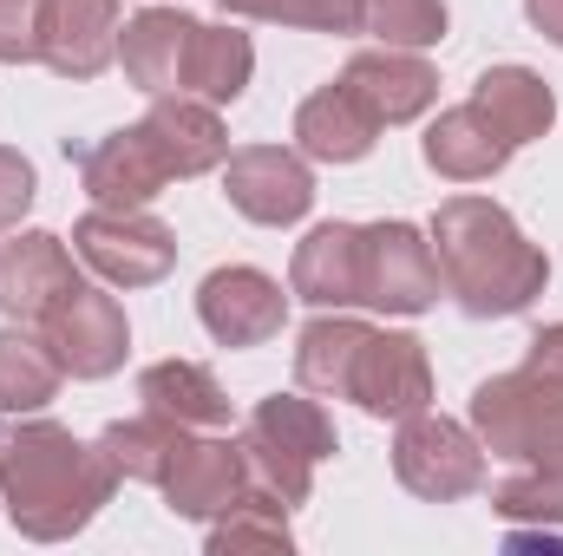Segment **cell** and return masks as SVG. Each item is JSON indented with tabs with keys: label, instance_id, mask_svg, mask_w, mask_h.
I'll return each instance as SVG.
<instances>
[{
	"label": "cell",
	"instance_id": "d6986e66",
	"mask_svg": "<svg viewBox=\"0 0 563 556\" xmlns=\"http://www.w3.org/2000/svg\"><path fill=\"white\" fill-rule=\"evenodd\" d=\"M380 138V119L347 92V86H321V92H308L301 99V112H295V144H301V157H314V164H361L367 151Z\"/></svg>",
	"mask_w": 563,
	"mask_h": 556
},
{
	"label": "cell",
	"instance_id": "ba28073f",
	"mask_svg": "<svg viewBox=\"0 0 563 556\" xmlns=\"http://www.w3.org/2000/svg\"><path fill=\"white\" fill-rule=\"evenodd\" d=\"M361 301L380 314H426L439 301V256L413 223L361 230Z\"/></svg>",
	"mask_w": 563,
	"mask_h": 556
},
{
	"label": "cell",
	"instance_id": "52a82bcc",
	"mask_svg": "<svg viewBox=\"0 0 563 556\" xmlns=\"http://www.w3.org/2000/svg\"><path fill=\"white\" fill-rule=\"evenodd\" d=\"M40 341L53 347V360H59V374H73V380H106V374H119L125 367V347H132V327H125V308H119V294H106V288H73L46 321H40Z\"/></svg>",
	"mask_w": 563,
	"mask_h": 556
},
{
	"label": "cell",
	"instance_id": "1f68e13d",
	"mask_svg": "<svg viewBox=\"0 0 563 556\" xmlns=\"http://www.w3.org/2000/svg\"><path fill=\"white\" fill-rule=\"evenodd\" d=\"M40 13L46 0H0V66L40 59Z\"/></svg>",
	"mask_w": 563,
	"mask_h": 556
},
{
	"label": "cell",
	"instance_id": "ac0fdd59",
	"mask_svg": "<svg viewBox=\"0 0 563 556\" xmlns=\"http://www.w3.org/2000/svg\"><path fill=\"white\" fill-rule=\"evenodd\" d=\"M288 294H301L308 308H347V301H361V230L354 223L308 230L295 243Z\"/></svg>",
	"mask_w": 563,
	"mask_h": 556
},
{
	"label": "cell",
	"instance_id": "836d02e7",
	"mask_svg": "<svg viewBox=\"0 0 563 556\" xmlns=\"http://www.w3.org/2000/svg\"><path fill=\"white\" fill-rule=\"evenodd\" d=\"M525 367H531L538 380H551V387L563 393V321H558V327H544V334L531 341V360H525Z\"/></svg>",
	"mask_w": 563,
	"mask_h": 556
},
{
	"label": "cell",
	"instance_id": "30bf717a",
	"mask_svg": "<svg viewBox=\"0 0 563 556\" xmlns=\"http://www.w3.org/2000/svg\"><path fill=\"white\" fill-rule=\"evenodd\" d=\"M197 321L210 327L217 347H263V341H276L282 321H288V294H282L276 276H263L250 263H230V269L203 276Z\"/></svg>",
	"mask_w": 563,
	"mask_h": 556
},
{
	"label": "cell",
	"instance_id": "8992f818",
	"mask_svg": "<svg viewBox=\"0 0 563 556\" xmlns=\"http://www.w3.org/2000/svg\"><path fill=\"white\" fill-rule=\"evenodd\" d=\"M73 249H79V263L92 276L112 281V288H151L177 263V236L151 210H86L73 223Z\"/></svg>",
	"mask_w": 563,
	"mask_h": 556
},
{
	"label": "cell",
	"instance_id": "484cf974",
	"mask_svg": "<svg viewBox=\"0 0 563 556\" xmlns=\"http://www.w3.org/2000/svg\"><path fill=\"white\" fill-rule=\"evenodd\" d=\"M184 432H190V425H177V419H164V413H151V407H144L139 419L106 425V432H99V452H106V465H112L119 478L164 485V471H170V465H177V452L190 445Z\"/></svg>",
	"mask_w": 563,
	"mask_h": 556
},
{
	"label": "cell",
	"instance_id": "9c48e42d",
	"mask_svg": "<svg viewBox=\"0 0 563 556\" xmlns=\"http://www.w3.org/2000/svg\"><path fill=\"white\" fill-rule=\"evenodd\" d=\"M223 197L263 223V230H288L314 210V177L295 151L282 144H250V151H230L223 157Z\"/></svg>",
	"mask_w": 563,
	"mask_h": 556
},
{
	"label": "cell",
	"instance_id": "2e32d148",
	"mask_svg": "<svg viewBox=\"0 0 563 556\" xmlns=\"http://www.w3.org/2000/svg\"><path fill=\"white\" fill-rule=\"evenodd\" d=\"M79 177H86V197H92L99 210H144V203L170 184L157 144L144 138V125L112 132V138H99L92 151H79Z\"/></svg>",
	"mask_w": 563,
	"mask_h": 556
},
{
	"label": "cell",
	"instance_id": "ffe728a7",
	"mask_svg": "<svg viewBox=\"0 0 563 556\" xmlns=\"http://www.w3.org/2000/svg\"><path fill=\"white\" fill-rule=\"evenodd\" d=\"M190 33H197V20L190 13H177V7H144L139 20H125V33H119V59H125V79L139 86V92H184V53H190Z\"/></svg>",
	"mask_w": 563,
	"mask_h": 556
},
{
	"label": "cell",
	"instance_id": "44dd1931",
	"mask_svg": "<svg viewBox=\"0 0 563 556\" xmlns=\"http://www.w3.org/2000/svg\"><path fill=\"white\" fill-rule=\"evenodd\" d=\"M472 105L485 112V125L505 144H531L558 125V99H551V86L531 66H492L472 86Z\"/></svg>",
	"mask_w": 563,
	"mask_h": 556
},
{
	"label": "cell",
	"instance_id": "f546056e",
	"mask_svg": "<svg viewBox=\"0 0 563 556\" xmlns=\"http://www.w3.org/2000/svg\"><path fill=\"white\" fill-rule=\"evenodd\" d=\"M243 20H282L308 33H361V0H223Z\"/></svg>",
	"mask_w": 563,
	"mask_h": 556
},
{
	"label": "cell",
	"instance_id": "d4e9b609",
	"mask_svg": "<svg viewBox=\"0 0 563 556\" xmlns=\"http://www.w3.org/2000/svg\"><path fill=\"white\" fill-rule=\"evenodd\" d=\"M139 400L177 425H230V400L203 360H157L139 374Z\"/></svg>",
	"mask_w": 563,
	"mask_h": 556
},
{
	"label": "cell",
	"instance_id": "5bb4252c",
	"mask_svg": "<svg viewBox=\"0 0 563 556\" xmlns=\"http://www.w3.org/2000/svg\"><path fill=\"white\" fill-rule=\"evenodd\" d=\"M250 491V458L243 438H190L177 452V465L164 471V504L177 518H223L236 498Z\"/></svg>",
	"mask_w": 563,
	"mask_h": 556
},
{
	"label": "cell",
	"instance_id": "f1b7e54d",
	"mask_svg": "<svg viewBox=\"0 0 563 556\" xmlns=\"http://www.w3.org/2000/svg\"><path fill=\"white\" fill-rule=\"evenodd\" d=\"M361 33L380 46H439L445 40V0H361Z\"/></svg>",
	"mask_w": 563,
	"mask_h": 556
},
{
	"label": "cell",
	"instance_id": "7c38bea8",
	"mask_svg": "<svg viewBox=\"0 0 563 556\" xmlns=\"http://www.w3.org/2000/svg\"><path fill=\"white\" fill-rule=\"evenodd\" d=\"M119 0H46L40 13V59L59 79H99L119 59Z\"/></svg>",
	"mask_w": 563,
	"mask_h": 556
},
{
	"label": "cell",
	"instance_id": "4dcf8cb0",
	"mask_svg": "<svg viewBox=\"0 0 563 556\" xmlns=\"http://www.w3.org/2000/svg\"><path fill=\"white\" fill-rule=\"evenodd\" d=\"M492 511L498 518H511V524H563V478L558 471H544V465H531L525 478H511V485H498L492 491Z\"/></svg>",
	"mask_w": 563,
	"mask_h": 556
},
{
	"label": "cell",
	"instance_id": "d6a6232c",
	"mask_svg": "<svg viewBox=\"0 0 563 556\" xmlns=\"http://www.w3.org/2000/svg\"><path fill=\"white\" fill-rule=\"evenodd\" d=\"M33 210V164L0 144V230H13Z\"/></svg>",
	"mask_w": 563,
	"mask_h": 556
},
{
	"label": "cell",
	"instance_id": "4316f807",
	"mask_svg": "<svg viewBox=\"0 0 563 556\" xmlns=\"http://www.w3.org/2000/svg\"><path fill=\"white\" fill-rule=\"evenodd\" d=\"M59 380L66 374H59V360H53L46 341H33L20 327L0 334V413H40L59 393Z\"/></svg>",
	"mask_w": 563,
	"mask_h": 556
},
{
	"label": "cell",
	"instance_id": "5b68a950",
	"mask_svg": "<svg viewBox=\"0 0 563 556\" xmlns=\"http://www.w3.org/2000/svg\"><path fill=\"white\" fill-rule=\"evenodd\" d=\"M394 478L413 498H426V504L472 498L485 485V445L459 419L413 413V419H400V438H394Z\"/></svg>",
	"mask_w": 563,
	"mask_h": 556
},
{
	"label": "cell",
	"instance_id": "603a6c76",
	"mask_svg": "<svg viewBox=\"0 0 563 556\" xmlns=\"http://www.w3.org/2000/svg\"><path fill=\"white\" fill-rule=\"evenodd\" d=\"M367 321H347V314H321L301 327L295 341V387L314 393V400H347V380H354V360L367 347Z\"/></svg>",
	"mask_w": 563,
	"mask_h": 556
},
{
	"label": "cell",
	"instance_id": "9a60e30c",
	"mask_svg": "<svg viewBox=\"0 0 563 556\" xmlns=\"http://www.w3.org/2000/svg\"><path fill=\"white\" fill-rule=\"evenodd\" d=\"M341 86L380 125H407V119H420L426 105L439 99V73L426 66L413 46H367V53H354L347 73H341Z\"/></svg>",
	"mask_w": 563,
	"mask_h": 556
},
{
	"label": "cell",
	"instance_id": "8fae6325",
	"mask_svg": "<svg viewBox=\"0 0 563 556\" xmlns=\"http://www.w3.org/2000/svg\"><path fill=\"white\" fill-rule=\"evenodd\" d=\"M347 400L374 419H413L432 400V367H426V347L413 334H367L361 360H354V380H347Z\"/></svg>",
	"mask_w": 563,
	"mask_h": 556
},
{
	"label": "cell",
	"instance_id": "d590c367",
	"mask_svg": "<svg viewBox=\"0 0 563 556\" xmlns=\"http://www.w3.org/2000/svg\"><path fill=\"white\" fill-rule=\"evenodd\" d=\"M544 471H558V478H563V445H558V458H551V465H544Z\"/></svg>",
	"mask_w": 563,
	"mask_h": 556
},
{
	"label": "cell",
	"instance_id": "e0dca14e",
	"mask_svg": "<svg viewBox=\"0 0 563 556\" xmlns=\"http://www.w3.org/2000/svg\"><path fill=\"white\" fill-rule=\"evenodd\" d=\"M144 138L157 144L170 177H203L230 157V132L217 119L210 99H184V92H157L144 112Z\"/></svg>",
	"mask_w": 563,
	"mask_h": 556
},
{
	"label": "cell",
	"instance_id": "7402d4cb",
	"mask_svg": "<svg viewBox=\"0 0 563 556\" xmlns=\"http://www.w3.org/2000/svg\"><path fill=\"white\" fill-rule=\"evenodd\" d=\"M511 151H518V144L498 138L478 105H452V112H439L432 132H426V164H432L439 177H452V184H485V177H498V170L511 164Z\"/></svg>",
	"mask_w": 563,
	"mask_h": 556
},
{
	"label": "cell",
	"instance_id": "6da1fadb",
	"mask_svg": "<svg viewBox=\"0 0 563 556\" xmlns=\"http://www.w3.org/2000/svg\"><path fill=\"white\" fill-rule=\"evenodd\" d=\"M119 471L106 465L99 445H79L66 425H7L0 432V498L20 537L33 544H59L73 531H86L99 518V504L112 498Z\"/></svg>",
	"mask_w": 563,
	"mask_h": 556
},
{
	"label": "cell",
	"instance_id": "cb8c5ba5",
	"mask_svg": "<svg viewBox=\"0 0 563 556\" xmlns=\"http://www.w3.org/2000/svg\"><path fill=\"white\" fill-rule=\"evenodd\" d=\"M250 73H256L250 33H236V26H203V20H197L190 53H184V92H190V99H210V105H236L243 86H250Z\"/></svg>",
	"mask_w": 563,
	"mask_h": 556
},
{
	"label": "cell",
	"instance_id": "277c9868",
	"mask_svg": "<svg viewBox=\"0 0 563 556\" xmlns=\"http://www.w3.org/2000/svg\"><path fill=\"white\" fill-rule=\"evenodd\" d=\"M472 432L485 452L518 458V465H551L563 445V393L538 380L531 367L498 374L472 393Z\"/></svg>",
	"mask_w": 563,
	"mask_h": 556
},
{
	"label": "cell",
	"instance_id": "4fadbf2b",
	"mask_svg": "<svg viewBox=\"0 0 563 556\" xmlns=\"http://www.w3.org/2000/svg\"><path fill=\"white\" fill-rule=\"evenodd\" d=\"M73 288H79V269H73V256H66L59 236L26 230V236H13L0 249V314L7 321H33L40 327Z\"/></svg>",
	"mask_w": 563,
	"mask_h": 556
},
{
	"label": "cell",
	"instance_id": "3957f363",
	"mask_svg": "<svg viewBox=\"0 0 563 556\" xmlns=\"http://www.w3.org/2000/svg\"><path fill=\"white\" fill-rule=\"evenodd\" d=\"M334 419L321 413V400L301 393H276L263 400L250 425H243V458H250V485H263L269 498H282L288 511L308 504L314 491V465L334 458Z\"/></svg>",
	"mask_w": 563,
	"mask_h": 556
},
{
	"label": "cell",
	"instance_id": "83f0119b",
	"mask_svg": "<svg viewBox=\"0 0 563 556\" xmlns=\"http://www.w3.org/2000/svg\"><path fill=\"white\" fill-rule=\"evenodd\" d=\"M295 537H288V504L269 498L263 485H250L217 524H210V551L230 556V551H288Z\"/></svg>",
	"mask_w": 563,
	"mask_h": 556
},
{
	"label": "cell",
	"instance_id": "e575fe53",
	"mask_svg": "<svg viewBox=\"0 0 563 556\" xmlns=\"http://www.w3.org/2000/svg\"><path fill=\"white\" fill-rule=\"evenodd\" d=\"M525 13H531V26H538L551 46H563V0H525Z\"/></svg>",
	"mask_w": 563,
	"mask_h": 556
},
{
	"label": "cell",
	"instance_id": "7a4b0ae2",
	"mask_svg": "<svg viewBox=\"0 0 563 556\" xmlns=\"http://www.w3.org/2000/svg\"><path fill=\"white\" fill-rule=\"evenodd\" d=\"M432 256L452 301L478 321L525 314L551 281V256L525 243L511 210H498L492 197H445L432 216Z\"/></svg>",
	"mask_w": 563,
	"mask_h": 556
}]
</instances>
